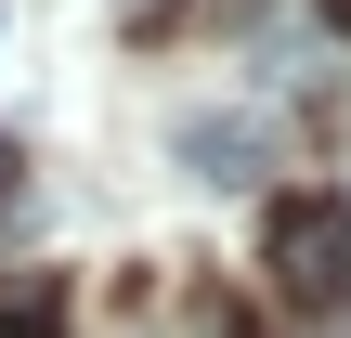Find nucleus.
<instances>
[{
    "instance_id": "1",
    "label": "nucleus",
    "mask_w": 351,
    "mask_h": 338,
    "mask_svg": "<svg viewBox=\"0 0 351 338\" xmlns=\"http://www.w3.org/2000/svg\"><path fill=\"white\" fill-rule=\"evenodd\" d=\"M261 274H274L300 313L351 300V208H339V195H274V221H261Z\"/></svg>"
},
{
    "instance_id": "2",
    "label": "nucleus",
    "mask_w": 351,
    "mask_h": 338,
    "mask_svg": "<svg viewBox=\"0 0 351 338\" xmlns=\"http://www.w3.org/2000/svg\"><path fill=\"white\" fill-rule=\"evenodd\" d=\"M169 156H182L195 182H221V195H234V182H261V169H274V117H247V104H195V117L169 130Z\"/></svg>"
},
{
    "instance_id": "3",
    "label": "nucleus",
    "mask_w": 351,
    "mask_h": 338,
    "mask_svg": "<svg viewBox=\"0 0 351 338\" xmlns=\"http://www.w3.org/2000/svg\"><path fill=\"white\" fill-rule=\"evenodd\" d=\"M0 338H52V274H13L0 287Z\"/></svg>"
},
{
    "instance_id": "5",
    "label": "nucleus",
    "mask_w": 351,
    "mask_h": 338,
    "mask_svg": "<svg viewBox=\"0 0 351 338\" xmlns=\"http://www.w3.org/2000/svg\"><path fill=\"white\" fill-rule=\"evenodd\" d=\"M326 26H351V0H326Z\"/></svg>"
},
{
    "instance_id": "4",
    "label": "nucleus",
    "mask_w": 351,
    "mask_h": 338,
    "mask_svg": "<svg viewBox=\"0 0 351 338\" xmlns=\"http://www.w3.org/2000/svg\"><path fill=\"white\" fill-rule=\"evenodd\" d=\"M13 169H26V156H13V130H0V195H13Z\"/></svg>"
}]
</instances>
